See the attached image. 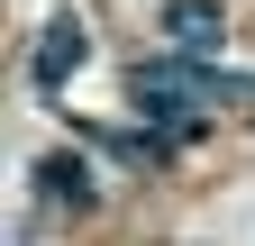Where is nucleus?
Masks as SVG:
<instances>
[{
	"label": "nucleus",
	"mask_w": 255,
	"mask_h": 246,
	"mask_svg": "<svg viewBox=\"0 0 255 246\" xmlns=\"http://www.w3.org/2000/svg\"><path fill=\"white\" fill-rule=\"evenodd\" d=\"M82 55H91V27H82L73 9H55V18H46V37H37V55H27V82L55 101V91L82 73Z\"/></svg>",
	"instance_id": "f257e3e1"
},
{
	"label": "nucleus",
	"mask_w": 255,
	"mask_h": 246,
	"mask_svg": "<svg viewBox=\"0 0 255 246\" xmlns=\"http://www.w3.org/2000/svg\"><path fill=\"white\" fill-rule=\"evenodd\" d=\"M27 182H37L46 210H101V173H91V155H73V146L37 155V164H27Z\"/></svg>",
	"instance_id": "f03ea898"
},
{
	"label": "nucleus",
	"mask_w": 255,
	"mask_h": 246,
	"mask_svg": "<svg viewBox=\"0 0 255 246\" xmlns=\"http://www.w3.org/2000/svg\"><path fill=\"white\" fill-rule=\"evenodd\" d=\"M219 37H228L219 0H164V46L173 55H219Z\"/></svg>",
	"instance_id": "7ed1b4c3"
}]
</instances>
